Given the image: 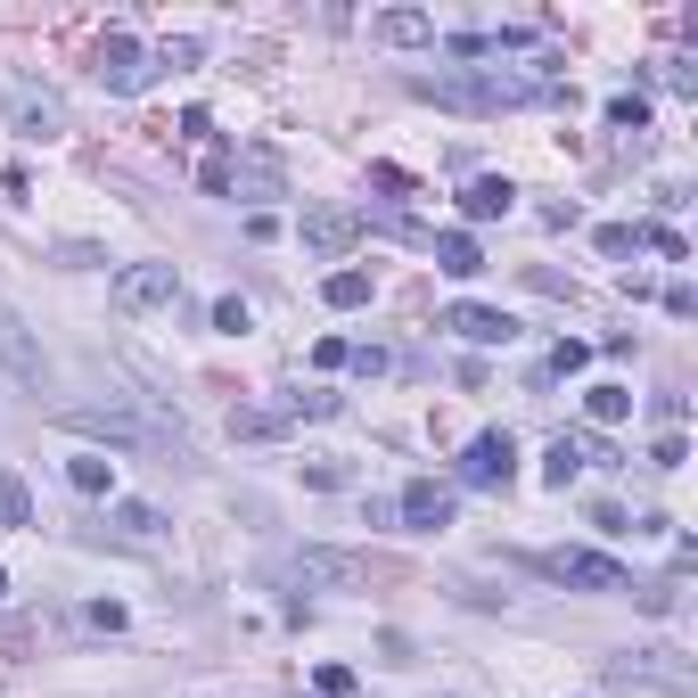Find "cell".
<instances>
[{
    "label": "cell",
    "mask_w": 698,
    "mask_h": 698,
    "mask_svg": "<svg viewBox=\"0 0 698 698\" xmlns=\"http://www.w3.org/2000/svg\"><path fill=\"white\" fill-rule=\"evenodd\" d=\"M0 600H9V568H0Z\"/></svg>",
    "instance_id": "e575fe53"
},
{
    "label": "cell",
    "mask_w": 698,
    "mask_h": 698,
    "mask_svg": "<svg viewBox=\"0 0 698 698\" xmlns=\"http://www.w3.org/2000/svg\"><path fill=\"white\" fill-rule=\"evenodd\" d=\"M633 247H641V222H608L600 230V255H633Z\"/></svg>",
    "instance_id": "f1b7e54d"
},
{
    "label": "cell",
    "mask_w": 698,
    "mask_h": 698,
    "mask_svg": "<svg viewBox=\"0 0 698 698\" xmlns=\"http://www.w3.org/2000/svg\"><path fill=\"white\" fill-rule=\"evenodd\" d=\"M452 469H460V485H510V477H518V444H510V427H485V436H469Z\"/></svg>",
    "instance_id": "8992f818"
},
{
    "label": "cell",
    "mask_w": 698,
    "mask_h": 698,
    "mask_svg": "<svg viewBox=\"0 0 698 698\" xmlns=\"http://www.w3.org/2000/svg\"><path fill=\"white\" fill-rule=\"evenodd\" d=\"M411 91L436 99V108H460V115H510V108L575 99L551 66H436V74H411Z\"/></svg>",
    "instance_id": "6da1fadb"
},
{
    "label": "cell",
    "mask_w": 698,
    "mask_h": 698,
    "mask_svg": "<svg viewBox=\"0 0 698 698\" xmlns=\"http://www.w3.org/2000/svg\"><path fill=\"white\" fill-rule=\"evenodd\" d=\"M321 304H337V313H362V304H370V272H353V263H346V272H329V279H321Z\"/></svg>",
    "instance_id": "ac0fdd59"
},
{
    "label": "cell",
    "mask_w": 698,
    "mask_h": 698,
    "mask_svg": "<svg viewBox=\"0 0 698 698\" xmlns=\"http://www.w3.org/2000/svg\"><path fill=\"white\" fill-rule=\"evenodd\" d=\"M115 534H132V543H157V534H165V510H157V501H115Z\"/></svg>",
    "instance_id": "d6986e66"
},
{
    "label": "cell",
    "mask_w": 698,
    "mask_h": 698,
    "mask_svg": "<svg viewBox=\"0 0 698 698\" xmlns=\"http://www.w3.org/2000/svg\"><path fill=\"white\" fill-rule=\"evenodd\" d=\"M66 485H74V494H108V485H115V460H99V452H83V460H66Z\"/></svg>",
    "instance_id": "ffe728a7"
},
{
    "label": "cell",
    "mask_w": 698,
    "mask_h": 698,
    "mask_svg": "<svg viewBox=\"0 0 698 698\" xmlns=\"http://www.w3.org/2000/svg\"><path fill=\"white\" fill-rule=\"evenodd\" d=\"M83 633H124V608H115V600H91V608H83Z\"/></svg>",
    "instance_id": "f546056e"
},
{
    "label": "cell",
    "mask_w": 698,
    "mask_h": 698,
    "mask_svg": "<svg viewBox=\"0 0 698 698\" xmlns=\"http://www.w3.org/2000/svg\"><path fill=\"white\" fill-rule=\"evenodd\" d=\"M279 575H288V584H304V591H353L370 568H362L353 551H321V543H313V551H296Z\"/></svg>",
    "instance_id": "ba28073f"
},
{
    "label": "cell",
    "mask_w": 698,
    "mask_h": 698,
    "mask_svg": "<svg viewBox=\"0 0 698 698\" xmlns=\"http://www.w3.org/2000/svg\"><path fill=\"white\" fill-rule=\"evenodd\" d=\"M584 362H591V346H584V337H559V346H551V362H543V378H575Z\"/></svg>",
    "instance_id": "603a6c76"
},
{
    "label": "cell",
    "mask_w": 698,
    "mask_h": 698,
    "mask_svg": "<svg viewBox=\"0 0 698 698\" xmlns=\"http://www.w3.org/2000/svg\"><path fill=\"white\" fill-rule=\"evenodd\" d=\"M378 41H395V50H436V17H420V9H386Z\"/></svg>",
    "instance_id": "e0dca14e"
},
{
    "label": "cell",
    "mask_w": 698,
    "mask_h": 698,
    "mask_svg": "<svg viewBox=\"0 0 698 698\" xmlns=\"http://www.w3.org/2000/svg\"><path fill=\"white\" fill-rule=\"evenodd\" d=\"M346 353H353L346 337H321V346H313V370H346Z\"/></svg>",
    "instance_id": "836d02e7"
},
{
    "label": "cell",
    "mask_w": 698,
    "mask_h": 698,
    "mask_svg": "<svg viewBox=\"0 0 698 698\" xmlns=\"http://www.w3.org/2000/svg\"><path fill=\"white\" fill-rule=\"evenodd\" d=\"M584 460H600V469H616V452H608L600 436H559L551 452H543V485H559V494H568V485H575V469H584Z\"/></svg>",
    "instance_id": "4fadbf2b"
},
{
    "label": "cell",
    "mask_w": 698,
    "mask_h": 698,
    "mask_svg": "<svg viewBox=\"0 0 698 698\" xmlns=\"http://www.w3.org/2000/svg\"><path fill=\"white\" fill-rule=\"evenodd\" d=\"M91 83H99V91H115V99H132V91L157 83V58L140 50V34L115 25V34H99V50H91Z\"/></svg>",
    "instance_id": "277c9868"
},
{
    "label": "cell",
    "mask_w": 698,
    "mask_h": 698,
    "mask_svg": "<svg viewBox=\"0 0 698 698\" xmlns=\"http://www.w3.org/2000/svg\"><path fill=\"white\" fill-rule=\"evenodd\" d=\"M584 411H591L600 427H616V420L633 411V386H616V378H608V386H591V395H584Z\"/></svg>",
    "instance_id": "7402d4cb"
},
{
    "label": "cell",
    "mask_w": 698,
    "mask_h": 698,
    "mask_svg": "<svg viewBox=\"0 0 698 698\" xmlns=\"http://www.w3.org/2000/svg\"><path fill=\"white\" fill-rule=\"evenodd\" d=\"M436 329H452L460 346H510V337H518V321L501 313V304H452V313H444Z\"/></svg>",
    "instance_id": "8fae6325"
},
{
    "label": "cell",
    "mask_w": 698,
    "mask_h": 698,
    "mask_svg": "<svg viewBox=\"0 0 698 698\" xmlns=\"http://www.w3.org/2000/svg\"><path fill=\"white\" fill-rule=\"evenodd\" d=\"M346 370H362V378H386V370H395V353H386V346H353V353H346Z\"/></svg>",
    "instance_id": "83f0119b"
},
{
    "label": "cell",
    "mask_w": 698,
    "mask_h": 698,
    "mask_svg": "<svg viewBox=\"0 0 698 698\" xmlns=\"http://www.w3.org/2000/svg\"><path fill=\"white\" fill-rule=\"evenodd\" d=\"M198 58H205V41H198V34H173L165 50H157V66H173V74H182V66H198Z\"/></svg>",
    "instance_id": "4316f807"
},
{
    "label": "cell",
    "mask_w": 698,
    "mask_h": 698,
    "mask_svg": "<svg viewBox=\"0 0 698 698\" xmlns=\"http://www.w3.org/2000/svg\"><path fill=\"white\" fill-rule=\"evenodd\" d=\"M427 247H436V272H452V279H477L485 272V247L469 239V230H436Z\"/></svg>",
    "instance_id": "2e32d148"
},
{
    "label": "cell",
    "mask_w": 698,
    "mask_h": 698,
    "mask_svg": "<svg viewBox=\"0 0 698 698\" xmlns=\"http://www.w3.org/2000/svg\"><path fill=\"white\" fill-rule=\"evenodd\" d=\"M230 436H288L279 411H230Z\"/></svg>",
    "instance_id": "484cf974"
},
{
    "label": "cell",
    "mask_w": 698,
    "mask_h": 698,
    "mask_svg": "<svg viewBox=\"0 0 698 698\" xmlns=\"http://www.w3.org/2000/svg\"><path fill=\"white\" fill-rule=\"evenodd\" d=\"M0 370H9V378H25V386L50 378V353H41V337L17 321V304H0Z\"/></svg>",
    "instance_id": "30bf717a"
},
{
    "label": "cell",
    "mask_w": 698,
    "mask_h": 698,
    "mask_svg": "<svg viewBox=\"0 0 698 698\" xmlns=\"http://www.w3.org/2000/svg\"><path fill=\"white\" fill-rule=\"evenodd\" d=\"M510 205H518V182H510V173H477V182L460 189V214H469V222H501Z\"/></svg>",
    "instance_id": "9a60e30c"
},
{
    "label": "cell",
    "mask_w": 698,
    "mask_h": 698,
    "mask_svg": "<svg viewBox=\"0 0 698 698\" xmlns=\"http://www.w3.org/2000/svg\"><path fill=\"white\" fill-rule=\"evenodd\" d=\"M9 124H17V140H58L66 132V99L58 91H41V83H9Z\"/></svg>",
    "instance_id": "52a82bcc"
},
{
    "label": "cell",
    "mask_w": 698,
    "mask_h": 698,
    "mask_svg": "<svg viewBox=\"0 0 698 698\" xmlns=\"http://www.w3.org/2000/svg\"><path fill=\"white\" fill-rule=\"evenodd\" d=\"M214 329H222V337H247V329H255V313H247V296H222V304H214Z\"/></svg>",
    "instance_id": "d4e9b609"
},
{
    "label": "cell",
    "mask_w": 698,
    "mask_h": 698,
    "mask_svg": "<svg viewBox=\"0 0 698 698\" xmlns=\"http://www.w3.org/2000/svg\"><path fill=\"white\" fill-rule=\"evenodd\" d=\"M0 526L9 534L34 526V494H25V477H9V469H0Z\"/></svg>",
    "instance_id": "44dd1931"
},
{
    "label": "cell",
    "mask_w": 698,
    "mask_h": 698,
    "mask_svg": "<svg viewBox=\"0 0 698 698\" xmlns=\"http://www.w3.org/2000/svg\"><path fill=\"white\" fill-rule=\"evenodd\" d=\"M649 460H658V469H682V460H690V444H682V427H665V436H658V452H649Z\"/></svg>",
    "instance_id": "1f68e13d"
},
{
    "label": "cell",
    "mask_w": 698,
    "mask_h": 698,
    "mask_svg": "<svg viewBox=\"0 0 698 698\" xmlns=\"http://www.w3.org/2000/svg\"><path fill=\"white\" fill-rule=\"evenodd\" d=\"M296 239H304V255L337 263L353 239H362V214H346V205H304V222H296Z\"/></svg>",
    "instance_id": "9c48e42d"
},
{
    "label": "cell",
    "mask_w": 698,
    "mask_h": 698,
    "mask_svg": "<svg viewBox=\"0 0 698 698\" xmlns=\"http://www.w3.org/2000/svg\"><path fill=\"white\" fill-rule=\"evenodd\" d=\"M230 189H247V198H279L288 173H279L272 148H239V157H230Z\"/></svg>",
    "instance_id": "5bb4252c"
},
{
    "label": "cell",
    "mask_w": 698,
    "mask_h": 698,
    "mask_svg": "<svg viewBox=\"0 0 698 698\" xmlns=\"http://www.w3.org/2000/svg\"><path fill=\"white\" fill-rule=\"evenodd\" d=\"M608 124H616V132H649V99H641V91L608 99Z\"/></svg>",
    "instance_id": "cb8c5ba5"
},
{
    "label": "cell",
    "mask_w": 698,
    "mask_h": 698,
    "mask_svg": "<svg viewBox=\"0 0 698 698\" xmlns=\"http://www.w3.org/2000/svg\"><path fill=\"white\" fill-rule=\"evenodd\" d=\"M395 518H403L411 534H436V526H452V485H436V477H411V485H403V501H395Z\"/></svg>",
    "instance_id": "7c38bea8"
},
{
    "label": "cell",
    "mask_w": 698,
    "mask_h": 698,
    "mask_svg": "<svg viewBox=\"0 0 698 698\" xmlns=\"http://www.w3.org/2000/svg\"><path fill=\"white\" fill-rule=\"evenodd\" d=\"M182 296V272L173 263H124L115 272V313H165Z\"/></svg>",
    "instance_id": "5b68a950"
},
{
    "label": "cell",
    "mask_w": 698,
    "mask_h": 698,
    "mask_svg": "<svg viewBox=\"0 0 698 698\" xmlns=\"http://www.w3.org/2000/svg\"><path fill=\"white\" fill-rule=\"evenodd\" d=\"M534 575H551V584L568 591H600V600H616V591H641L625 568L608 551H584V543H559V551H534Z\"/></svg>",
    "instance_id": "7a4b0ae2"
},
{
    "label": "cell",
    "mask_w": 698,
    "mask_h": 698,
    "mask_svg": "<svg viewBox=\"0 0 698 698\" xmlns=\"http://www.w3.org/2000/svg\"><path fill=\"white\" fill-rule=\"evenodd\" d=\"M658 83H665V91H698V74H690V58H658Z\"/></svg>",
    "instance_id": "4dcf8cb0"
},
{
    "label": "cell",
    "mask_w": 698,
    "mask_h": 698,
    "mask_svg": "<svg viewBox=\"0 0 698 698\" xmlns=\"http://www.w3.org/2000/svg\"><path fill=\"white\" fill-rule=\"evenodd\" d=\"M198 182L214 189V198H230V157H205V165H198Z\"/></svg>",
    "instance_id": "d6a6232c"
},
{
    "label": "cell",
    "mask_w": 698,
    "mask_h": 698,
    "mask_svg": "<svg viewBox=\"0 0 698 698\" xmlns=\"http://www.w3.org/2000/svg\"><path fill=\"white\" fill-rule=\"evenodd\" d=\"M58 427H66V436H91V444H124V452L165 436L157 420H140V411H124V403H58Z\"/></svg>",
    "instance_id": "3957f363"
}]
</instances>
